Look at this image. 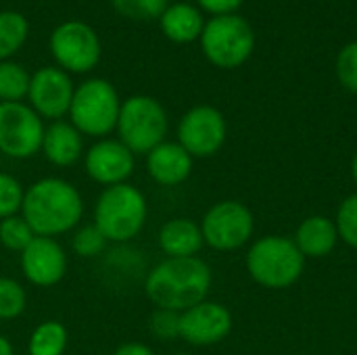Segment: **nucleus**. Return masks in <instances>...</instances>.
Returning <instances> with one entry per match:
<instances>
[{
  "label": "nucleus",
  "instance_id": "nucleus-15",
  "mask_svg": "<svg viewBox=\"0 0 357 355\" xmlns=\"http://www.w3.org/2000/svg\"><path fill=\"white\" fill-rule=\"evenodd\" d=\"M19 264L25 280L38 289L56 287L69 268L67 251L56 239L33 236V241L19 253Z\"/></svg>",
  "mask_w": 357,
  "mask_h": 355
},
{
  "label": "nucleus",
  "instance_id": "nucleus-19",
  "mask_svg": "<svg viewBox=\"0 0 357 355\" xmlns=\"http://www.w3.org/2000/svg\"><path fill=\"white\" fill-rule=\"evenodd\" d=\"M159 249L165 257H199L205 247L201 226L190 218H172L167 220L157 234Z\"/></svg>",
  "mask_w": 357,
  "mask_h": 355
},
{
  "label": "nucleus",
  "instance_id": "nucleus-11",
  "mask_svg": "<svg viewBox=\"0 0 357 355\" xmlns=\"http://www.w3.org/2000/svg\"><path fill=\"white\" fill-rule=\"evenodd\" d=\"M228 138V123L220 109L197 105L178 121V142L192 159H207L222 151Z\"/></svg>",
  "mask_w": 357,
  "mask_h": 355
},
{
  "label": "nucleus",
  "instance_id": "nucleus-21",
  "mask_svg": "<svg viewBox=\"0 0 357 355\" xmlns=\"http://www.w3.org/2000/svg\"><path fill=\"white\" fill-rule=\"evenodd\" d=\"M67 345V326L59 320H44L31 331L27 339V355H65Z\"/></svg>",
  "mask_w": 357,
  "mask_h": 355
},
{
  "label": "nucleus",
  "instance_id": "nucleus-22",
  "mask_svg": "<svg viewBox=\"0 0 357 355\" xmlns=\"http://www.w3.org/2000/svg\"><path fill=\"white\" fill-rule=\"evenodd\" d=\"M29 23L17 10L0 13V61H8L27 40Z\"/></svg>",
  "mask_w": 357,
  "mask_h": 355
},
{
  "label": "nucleus",
  "instance_id": "nucleus-10",
  "mask_svg": "<svg viewBox=\"0 0 357 355\" xmlns=\"http://www.w3.org/2000/svg\"><path fill=\"white\" fill-rule=\"evenodd\" d=\"M50 52L67 73H88L100 61V38L84 21H65L50 36Z\"/></svg>",
  "mask_w": 357,
  "mask_h": 355
},
{
  "label": "nucleus",
  "instance_id": "nucleus-35",
  "mask_svg": "<svg viewBox=\"0 0 357 355\" xmlns=\"http://www.w3.org/2000/svg\"><path fill=\"white\" fill-rule=\"evenodd\" d=\"M349 172H351V180H354V184L357 186V153L354 155V159H351V167H349Z\"/></svg>",
  "mask_w": 357,
  "mask_h": 355
},
{
  "label": "nucleus",
  "instance_id": "nucleus-3",
  "mask_svg": "<svg viewBox=\"0 0 357 355\" xmlns=\"http://www.w3.org/2000/svg\"><path fill=\"white\" fill-rule=\"evenodd\" d=\"M149 201L132 182L107 186L94 201L92 224L100 230L109 245L132 243L146 226Z\"/></svg>",
  "mask_w": 357,
  "mask_h": 355
},
{
  "label": "nucleus",
  "instance_id": "nucleus-26",
  "mask_svg": "<svg viewBox=\"0 0 357 355\" xmlns=\"http://www.w3.org/2000/svg\"><path fill=\"white\" fill-rule=\"evenodd\" d=\"M109 243L107 239L100 234V230L94 226V224H79L75 230H73V236H71V249L77 257H84V259H96L100 257L105 251H107Z\"/></svg>",
  "mask_w": 357,
  "mask_h": 355
},
{
  "label": "nucleus",
  "instance_id": "nucleus-1",
  "mask_svg": "<svg viewBox=\"0 0 357 355\" xmlns=\"http://www.w3.org/2000/svg\"><path fill=\"white\" fill-rule=\"evenodd\" d=\"M79 188L59 176H44L25 188L21 216L36 236L59 239L73 232L84 220Z\"/></svg>",
  "mask_w": 357,
  "mask_h": 355
},
{
  "label": "nucleus",
  "instance_id": "nucleus-18",
  "mask_svg": "<svg viewBox=\"0 0 357 355\" xmlns=\"http://www.w3.org/2000/svg\"><path fill=\"white\" fill-rule=\"evenodd\" d=\"M291 239L305 259L328 257L339 245V232H337L335 220L320 216V213L305 218L297 226L295 236H291Z\"/></svg>",
  "mask_w": 357,
  "mask_h": 355
},
{
  "label": "nucleus",
  "instance_id": "nucleus-12",
  "mask_svg": "<svg viewBox=\"0 0 357 355\" xmlns=\"http://www.w3.org/2000/svg\"><path fill=\"white\" fill-rule=\"evenodd\" d=\"M232 326V312L224 303L211 299H205L180 314V339L192 347H211L226 341Z\"/></svg>",
  "mask_w": 357,
  "mask_h": 355
},
{
  "label": "nucleus",
  "instance_id": "nucleus-17",
  "mask_svg": "<svg viewBox=\"0 0 357 355\" xmlns=\"http://www.w3.org/2000/svg\"><path fill=\"white\" fill-rule=\"evenodd\" d=\"M40 153L54 167H73L84 159L86 153L84 134L71 121H50V126L44 130Z\"/></svg>",
  "mask_w": 357,
  "mask_h": 355
},
{
  "label": "nucleus",
  "instance_id": "nucleus-8",
  "mask_svg": "<svg viewBox=\"0 0 357 355\" xmlns=\"http://www.w3.org/2000/svg\"><path fill=\"white\" fill-rule=\"evenodd\" d=\"M199 226L209 249L230 253L251 243L255 234V216L243 201L224 199L205 211Z\"/></svg>",
  "mask_w": 357,
  "mask_h": 355
},
{
  "label": "nucleus",
  "instance_id": "nucleus-36",
  "mask_svg": "<svg viewBox=\"0 0 357 355\" xmlns=\"http://www.w3.org/2000/svg\"><path fill=\"white\" fill-rule=\"evenodd\" d=\"M174 355H190V354H174Z\"/></svg>",
  "mask_w": 357,
  "mask_h": 355
},
{
  "label": "nucleus",
  "instance_id": "nucleus-24",
  "mask_svg": "<svg viewBox=\"0 0 357 355\" xmlns=\"http://www.w3.org/2000/svg\"><path fill=\"white\" fill-rule=\"evenodd\" d=\"M27 308V293L25 287L10 278V276H0V320H17Z\"/></svg>",
  "mask_w": 357,
  "mask_h": 355
},
{
  "label": "nucleus",
  "instance_id": "nucleus-30",
  "mask_svg": "<svg viewBox=\"0 0 357 355\" xmlns=\"http://www.w3.org/2000/svg\"><path fill=\"white\" fill-rule=\"evenodd\" d=\"M149 331L159 341H174L180 339V314L172 310H159L149 316Z\"/></svg>",
  "mask_w": 357,
  "mask_h": 355
},
{
  "label": "nucleus",
  "instance_id": "nucleus-31",
  "mask_svg": "<svg viewBox=\"0 0 357 355\" xmlns=\"http://www.w3.org/2000/svg\"><path fill=\"white\" fill-rule=\"evenodd\" d=\"M337 77L341 86L357 94V42H349L337 56Z\"/></svg>",
  "mask_w": 357,
  "mask_h": 355
},
{
  "label": "nucleus",
  "instance_id": "nucleus-28",
  "mask_svg": "<svg viewBox=\"0 0 357 355\" xmlns=\"http://www.w3.org/2000/svg\"><path fill=\"white\" fill-rule=\"evenodd\" d=\"M25 188L21 180L8 172H0V220L17 216L23 205Z\"/></svg>",
  "mask_w": 357,
  "mask_h": 355
},
{
  "label": "nucleus",
  "instance_id": "nucleus-13",
  "mask_svg": "<svg viewBox=\"0 0 357 355\" xmlns=\"http://www.w3.org/2000/svg\"><path fill=\"white\" fill-rule=\"evenodd\" d=\"M75 86L61 67H42L29 80L27 105L42 117L59 121L69 115Z\"/></svg>",
  "mask_w": 357,
  "mask_h": 355
},
{
  "label": "nucleus",
  "instance_id": "nucleus-27",
  "mask_svg": "<svg viewBox=\"0 0 357 355\" xmlns=\"http://www.w3.org/2000/svg\"><path fill=\"white\" fill-rule=\"evenodd\" d=\"M335 224L339 241H343L351 249H357V190L341 201L335 216Z\"/></svg>",
  "mask_w": 357,
  "mask_h": 355
},
{
  "label": "nucleus",
  "instance_id": "nucleus-25",
  "mask_svg": "<svg viewBox=\"0 0 357 355\" xmlns=\"http://www.w3.org/2000/svg\"><path fill=\"white\" fill-rule=\"evenodd\" d=\"M33 230L29 224L23 220L21 213L10 216L0 220V247L10 251V253H21L31 241H33Z\"/></svg>",
  "mask_w": 357,
  "mask_h": 355
},
{
  "label": "nucleus",
  "instance_id": "nucleus-33",
  "mask_svg": "<svg viewBox=\"0 0 357 355\" xmlns=\"http://www.w3.org/2000/svg\"><path fill=\"white\" fill-rule=\"evenodd\" d=\"M113 355H157L146 343H140V341H130V343H123L119 345Z\"/></svg>",
  "mask_w": 357,
  "mask_h": 355
},
{
  "label": "nucleus",
  "instance_id": "nucleus-5",
  "mask_svg": "<svg viewBox=\"0 0 357 355\" xmlns=\"http://www.w3.org/2000/svg\"><path fill=\"white\" fill-rule=\"evenodd\" d=\"M119 111L121 98L117 88L102 77H90L82 82L73 92L69 121L84 134V138L88 136L100 140L115 132Z\"/></svg>",
  "mask_w": 357,
  "mask_h": 355
},
{
  "label": "nucleus",
  "instance_id": "nucleus-20",
  "mask_svg": "<svg viewBox=\"0 0 357 355\" xmlns=\"http://www.w3.org/2000/svg\"><path fill=\"white\" fill-rule=\"evenodd\" d=\"M161 31L176 44H188L197 38H201L205 21L197 6L188 2L169 4L165 13L159 17Z\"/></svg>",
  "mask_w": 357,
  "mask_h": 355
},
{
  "label": "nucleus",
  "instance_id": "nucleus-7",
  "mask_svg": "<svg viewBox=\"0 0 357 355\" xmlns=\"http://www.w3.org/2000/svg\"><path fill=\"white\" fill-rule=\"evenodd\" d=\"M255 33L247 19L238 15H220L205 23L201 48L207 61L220 69H236L251 56Z\"/></svg>",
  "mask_w": 357,
  "mask_h": 355
},
{
  "label": "nucleus",
  "instance_id": "nucleus-16",
  "mask_svg": "<svg viewBox=\"0 0 357 355\" xmlns=\"http://www.w3.org/2000/svg\"><path fill=\"white\" fill-rule=\"evenodd\" d=\"M144 167L155 184L174 188L190 178L195 159L178 140H163L151 153L144 155Z\"/></svg>",
  "mask_w": 357,
  "mask_h": 355
},
{
  "label": "nucleus",
  "instance_id": "nucleus-6",
  "mask_svg": "<svg viewBox=\"0 0 357 355\" xmlns=\"http://www.w3.org/2000/svg\"><path fill=\"white\" fill-rule=\"evenodd\" d=\"M119 140L134 153L146 155L157 144L167 140L169 119L165 107L146 94H136L121 100V111L117 119Z\"/></svg>",
  "mask_w": 357,
  "mask_h": 355
},
{
  "label": "nucleus",
  "instance_id": "nucleus-23",
  "mask_svg": "<svg viewBox=\"0 0 357 355\" xmlns=\"http://www.w3.org/2000/svg\"><path fill=\"white\" fill-rule=\"evenodd\" d=\"M31 75L15 61H0V103H23Z\"/></svg>",
  "mask_w": 357,
  "mask_h": 355
},
{
  "label": "nucleus",
  "instance_id": "nucleus-14",
  "mask_svg": "<svg viewBox=\"0 0 357 355\" xmlns=\"http://www.w3.org/2000/svg\"><path fill=\"white\" fill-rule=\"evenodd\" d=\"M88 178L102 188L130 182L136 169V155L119 138H100L84 153Z\"/></svg>",
  "mask_w": 357,
  "mask_h": 355
},
{
  "label": "nucleus",
  "instance_id": "nucleus-9",
  "mask_svg": "<svg viewBox=\"0 0 357 355\" xmlns=\"http://www.w3.org/2000/svg\"><path fill=\"white\" fill-rule=\"evenodd\" d=\"M44 119L27 103H0V155L25 161L40 153Z\"/></svg>",
  "mask_w": 357,
  "mask_h": 355
},
{
  "label": "nucleus",
  "instance_id": "nucleus-34",
  "mask_svg": "<svg viewBox=\"0 0 357 355\" xmlns=\"http://www.w3.org/2000/svg\"><path fill=\"white\" fill-rule=\"evenodd\" d=\"M0 355H15L13 343H10L4 335H0Z\"/></svg>",
  "mask_w": 357,
  "mask_h": 355
},
{
  "label": "nucleus",
  "instance_id": "nucleus-2",
  "mask_svg": "<svg viewBox=\"0 0 357 355\" xmlns=\"http://www.w3.org/2000/svg\"><path fill=\"white\" fill-rule=\"evenodd\" d=\"M211 268L201 257H165L155 264L142 280L144 295L159 310L186 312L209 297Z\"/></svg>",
  "mask_w": 357,
  "mask_h": 355
},
{
  "label": "nucleus",
  "instance_id": "nucleus-29",
  "mask_svg": "<svg viewBox=\"0 0 357 355\" xmlns=\"http://www.w3.org/2000/svg\"><path fill=\"white\" fill-rule=\"evenodd\" d=\"M115 10L130 19H159L169 6L167 0H111Z\"/></svg>",
  "mask_w": 357,
  "mask_h": 355
},
{
  "label": "nucleus",
  "instance_id": "nucleus-4",
  "mask_svg": "<svg viewBox=\"0 0 357 355\" xmlns=\"http://www.w3.org/2000/svg\"><path fill=\"white\" fill-rule=\"evenodd\" d=\"M305 257L291 236L264 234L255 239L245 255L251 280L268 291H287L299 282L305 270Z\"/></svg>",
  "mask_w": 357,
  "mask_h": 355
},
{
  "label": "nucleus",
  "instance_id": "nucleus-32",
  "mask_svg": "<svg viewBox=\"0 0 357 355\" xmlns=\"http://www.w3.org/2000/svg\"><path fill=\"white\" fill-rule=\"evenodd\" d=\"M201 8L220 17V15H232L241 4L243 0H199Z\"/></svg>",
  "mask_w": 357,
  "mask_h": 355
}]
</instances>
